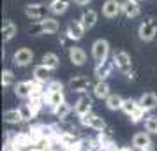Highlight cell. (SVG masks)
Returning <instances> with one entry per match:
<instances>
[{"mask_svg":"<svg viewBox=\"0 0 157 151\" xmlns=\"http://www.w3.org/2000/svg\"><path fill=\"white\" fill-rule=\"evenodd\" d=\"M48 13H50V7L44 4H27L25 5V14L34 21H41L44 18H48Z\"/></svg>","mask_w":157,"mask_h":151,"instance_id":"obj_5","label":"cell"},{"mask_svg":"<svg viewBox=\"0 0 157 151\" xmlns=\"http://www.w3.org/2000/svg\"><path fill=\"white\" fill-rule=\"evenodd\" d=\"M92 92H94V97L99 99V100H106L108 97L111 95V92H109V84H108L106 81H97V83L94 84Z\"/></svg>","mask_w":157,"mask_h":151,"instance_id":"obj_20","label":"cell"},{"mask_svg":"<svg viewBox=\"0 0 157 151\" xmlns=\"http://www.w3.org/2000/svg\"><path fill=\"white\" fill-rule=\"evenodd\" d=\"M132 148L136 151H148L154 149V142H152V137H150L148 132H136L134 137H132Z\"/></svg>","mask_w":157,"mask_h":151,"instance_id":"obj_6","label":"cell"},{"mask_svg":"<svg viewBox=\"0 0 157 151\" xmlns=\"http://www.w3.org/2000/svg\"><path fill=\"white\" fill-rule=\"evenodd\" d=\"M74 113H76L78 118L92 113V99L88 95H81L78 100H76V104H74Z\"/></svg>","mask_w":157,"mask_h":151,"instance_id":"obj_14","label":"cell"},{"mask_svg":"<svg viewBox=\"0 0 157 151\" xmlns=\"http://www.w3.org/2000/svg\"><path fill=\"white\" fill-rule=\"evenodd\" d=\"M18 109H20V113H21L23 121H32V120L36 118V113H34V109L30 107L29 102H27V104H21Z\"/></svg>","mask_w":157,"mask_h":151,"instance_id":"obj_30","label":"cell"},{"mask_svg":"<svg viewBox=\"0 0 157 151\" xmlns=\"http://www.w3.org/2000/svg\"><path fill=\"white\" fill-rule=\"evenodd\" d=\"M13 88H14V95L18 99H30L32 97V81H20Z\"/></svg>","mask_w":157,"mask_h":151,"instance_id":"obj_19","label":"cell"},{"mask_svg":"<svg viewBox=\"0 0 157 151\" xmlns=\"http://www.w3.org/2000/svg\"><path fill=\"white\" fill-rule=\"evenodd\" d=\"M120 5H122V14L125 18H136L141 13L140 0H120Z\"/></svg>","mask_w":157,"mask_h":151,"instance_id":"obj_11","label":"cell"},{"mask_svg":"<svg viewBox=\"0 0 157 151\" xmlns=\"http://www.w3.org/2000/svg\"><path fill=\"white\" fill-rule=\"evenodd\" d=\"M30 139H32V142H39V141H43V123H36V125H30L29 128Z\"/></svg>","mask_w":157,"mask_h":151,"instance_id":"obj_29","label":"cell"},{"mask_svg":"<svg viewBox=\"0 0 157 151\" xmlns=\"http://www.w3.org/2000/svg\"><path fill=\"white\" fill-rule=\"evenodd\" d=\"M71 113H72V106L65 100L64 104H60V106H58V107L51 113V114L55 116V118H58V120H65V118L71 114Z\"/></svg>","mask_w":157,"mask_h":151,"instance_id":"obj_25","label":"cell"},{"mask_svg":"<svg viewBox=\"0 0 157 151\" xmlns=\"http://www.w3.org/2000/svg\"><path fill=\"white\" fill-rule=\"evenodd\" d=\"M32 60H34V53L29 48H21L13 55V63L16 67H27V65L32 63Z\"/></svg>","mask_w":157,"mask_h":151,"instance_id":"obj_10","label":"cell"},{"mask_svg":"<svg viewBox=\"0 0 157 151\" xmlns=\"http://www.w3.org/2000/svg\"><path fill=\"white\" fill-rule=\"evenodd\" d=\"M90 86H92V81L88 76H74L69 81V90L76 92V93H85Z\"/></svg>","mask_w":157,"mask_h":151,"instance_id":"obj_9","label":"cell"},{"mask_svg":"<svg viewBox=\"0 0 157 151\" xmlns=\"http://www.w3.org/2000/svg\"><path fill=\"white\" fill-rule=\"evenodd\" d=\"M16 34H18V28H16L14 23L11 20L4 21V27H2V39H4V42H9L11 39H14Z\"/></svg>","mask_w":157,"mask_h":151,"instance_id":"obj_21","label":"cell"},{"mask_svg":"<svg viewBox=\"0 0 157 151\" xmlns=\"http://www.w3.org/2000/svg\"><path fill=\"white\" fill-rule=\"evenodd\" d=\"M147 116H148V111H145L143 107H140L134 114L129 118V120H131V123H141V121H145V118H147Z\"/></svg>","mask_w":157,"mask_h":151,"instance_id":"obj_33","label":"cell"},{"mask_svg":"<svg viewBox=\"0 0 157 151\" xmlns=\"http://www.w3.org/2000/svg\"><path fill=\"white\" fill-rule=\"evenodd\" d=\"M140 107H141V106H140V100H134V99H125V100H124V106H122V111H124V114H125V116L131 118V116L134 114Z\"/></svg>","mask_w":157,"mask_h":151,"instance_id":"obj_24","label":"cell"},{"mask_svg":"<svg viewBox=\"0 0 157 151\" xmlns=\"http://www.w3.org/2000/svg\"><path fill=\"white\" fill-rule=\"evenodd\" d=\"M113 62H115V67L122 74H127L129 70H132V60H131V56H129L125 51H115Z\"/></svg>","mask_w":157,"mask_h":151,"instance_id":"obj_7","label":"cell"},{"mask_svg":"<svg viewBox=\"0 0 157 151\" xmlns=\"http://www.w3.org/2000/svg\"><path fill=\"white\" fill-rule=\"evenodd\" d=\"M115 69V62L113 58L109 60H104V62H101V63L95 65V69H94V76L97 77V81H106L109 76H111V72Z\"/></svg>","mask_w":157,"mask_h":151,"instance_id":"obj_8","label":"cell"},{"mask_svg":"<svg viewBox=\"0 0 157 151\" xmlns=\"http://www.w3.org/2000/svg\"><path fill=\"white\" fill-rule=\"evenodd\" d=\"M122 13V5L118 0H106L102 4V16L108 20H113Z\"/></svg>","mask_w":157,"mask_h":151,"instance_id":"obj_13","label":"cell"},{"mask_svg":"<svg viewBox=\"0 0 157 151\" xmlns=\"http://www.w3.org/2000/svg\"><path fill=\"white\" fill-rule=\"evenodd\" d=\"M138 100H140V106L148 113L157 107V93H154V92H145Z\"/></svg>","mask_w":157,"mask_h":151,"instance_id":"obj_16","label":"cell"},{"mask_svg":"<svg viewBox=\"0 0 157 151\" xmlns=\"http://www.w3.org/2000/svg\"><path fill=\"white\" fill-rule=\"evenodd\" d=\"M29 34H30V35H43V34H44L43 20H41V21H34V23H32V25L29 27Z\"/></svg>","mask_w":157,"mask_h":151,"instance_id":"obj_34","label":"cell"},{"mask_svg":"<svg viewBox=\"0 0 157 151\" xmlns=\"http://www.w3.org/2000/svg\"><path fill=\"white\" fill-rule=\"evenodd\" d=\"M34 79L39 81V83H44V84H48L50 81H53V70L51 69H48L46 65H36L34 67Z\"/></svg>","mask_w":157,"mask_h":151,"instance_id":"obj_15","label":"cell"},{"mask_svg":"<svg viewBox=\"0 0 157 151\" xmlns=\"http://www.w3.org/2000/svg\"><path fill=\"white\" fill-rule=\"evenodd\" d=\"M48 7H50V13L53 14H64L65 11L69 9V2H58V0H50V4H48Z\"/></svg>","mask_w":157,"mask_h":151,"instance_id":"obj_27","label":"cell"},{"mask_svg":"<svg viewBox=\"0 0 157 151\" xmlns=\"http://www.w3.org/2000/svg\"><path fill=\"white\" fill-rule=\"evenodd\" d=\"M4 121L9 123V125H18V123H21L23 118H21L20 109H7V111L4 113Z\"/></svg>","mask_w":157,"mask_h":151,"instance_id":"obj_23","label":"cell"},{"mask_svg":"<svg viewBox=\"0 0 157 151\" xmlns=\"http://www.w3.org/2000/svg\"><path fill=\"white\" fill-rule=\"evenodd\" d=\"M97 151H108V149H97Z\"/></svg>","mask_w":157,"mask_h":151,"instance_id":"obj_39","label":"cell"},{"mask_svg":"<svg viewBox=\"0 0 157 151\" xmlns=\"http://www.w3.org/2000/svg\"><path fill=\"white\" fill-rule=\"evenodd\" d=\"M69 60H71V63L76 65V67L85 65V62H86L85 49H81V48H78V46H72L71 49H69Z\"/></svg>","mask_w":157,"mask_h":151,"instance_id":"obj_18","label":"cell"},{"mask_svg":"<svg viewBox=\"0 0 157 151\" xmlns=\"http://www.w3.org/2000/svg\"><path fill=\"white\" fill-rule=\"evenodd\" d=\"M97 18H99L97 11H94V9H85V11L81 13V16H79V21L83 23V27H85L86 30H90V28L95 27Z\"/></svg>","mask_w":157,"mask_h":151,"instance_id":"obj_17","label":"cell"},{"mask_svg":"<svg viewBox=\"0 0 157 151\" xmlns=\"http://www.w3.org/2000/svg\"><path fill=\"white\" fill-rule=\"evenodd\" d=\"M14 74L13 70H4L2 72V86L4 88H9V86H14Z\"/></svg>","mask_w":157,"mask_h":151,"instance_id":"obj_32","label":"cell"},{"mask_svg":"<svg viewBox=\"0 0 157 151\" xmlns=\"http://www.w3.org/2000/svg\"><path fill=\"white\" fill-rule=\"evenodd\" d=\"M79 123L86 127V128H92L95 132H108V134H111V128L106 125V121L101 118L99 114H94V113H88L85 116H79Z\"/></svg>","mask_w":157,"mask_h":151,"instance_id":"obj_2","label":"cell"},{"mask_svg":"<svg viewBox=\"0 0 157 151\" xmlns=\"http://www.w3.org/2000/svg\"><path fill=\"white\" fill-rule=\"evenodd\" d=\"M72 2H74L76 5H88L92 0H72Z\"/></svg>","mask_w":157,"mask_h":151,"instance_id":"obj_36","label":"cell"},{"mask_svg":"<svg viewBox=\"0 0 157 151\" xmlns=\"http://www.w3.org/2000/svg\"><path fill=\"white\" fill-rule=\"evenodd\" d=\"M43 28H44V34H57L60 30V23L55 20V18H44L43 20Z\"/></svg>","mask_w":157,"mask_h":151,"instance_id":"obj_28","label":"cell"},{"mask_svg":"<svg viewBox=\"0 0 157 151\" xmlns=\"http://www.w3.org/2000/svg\"><path fill=\"white\" fill-rule=\"evenodd\" d=\"M58 2H69V4H71L72 0H58Z\"/></svg>","mask_w":157,"mask_h":151,"instance_id":"obj_38","label":"cell"},{"mask_svg":"<svg viewBox=\"0 0 157 151\" xmlns=\"http://www.w3.org/2000/svg\"><path fill=\"white\" fill-rule=\"evenodd\" d=\"M125 77H127L129 81H134V79H136V72H134V70H129L127 74H125Z\"/></svg>","mask_w":157,"mask_h":151,"instance_id":"obj_37","label":"cell"},{"mask_svg":"<svg viewBox=\"0 0 157 151\" xmlns=\"http://www.w3.org/2000/svg\"><path fill=\"white\" fill-rule=\"evenodd\" d=\"M124 100H125V99H122V97H120L118 93H111V95H109V97H108V99H106L104 102H106V107L109 109V111H118V109L122 111Z\"/></svg>","mask_w":157,"mask_h":151,"instance_id":"obj_22","label":"cell"},{"mask_svg":"<svg viewBox=\"0 0 157 151\" xmlns=\"http://www.w3.org/2000/svg\"><path fill=\"white\" fill-rule=\"evenodd\" d=\"M85 32H86V28L83 27V23L79 21V20H72L67 25V28H65V34L69 37H72L74 41H81L85 37Z\"/></svg>","mask_w":157,"mask_h":151,"instance_id":"obj_12","label":"cell"},{"mask_svg":"<svg viewBox=\"0 0 157 151\" xmlns=\"http://www.w3.org/2000/svg\"><path fill=\"white\" fill-rule=\"evenodd\" d=\"M108 56H109V42H108L106 39H97V41H94L92 58L95 60V63H101V62L108 60Z\"/></svg>","mask_w":157,"mask_h":151,"instance_id":"obj_4","label":"cell"},{"mask_svg":"<svg viewBox=\"0 0 157 151\" xmlns=\"http://www.w3.org/2000/svg\"><path fill=\"white\" fill-rule=\"evenodd\" d=\"M60 44L71 49L72 46H74V39H72V37H69L67 34H64V35H62V39H60Z\"/></svg>","mask_w":157,"mask_h":151,"instance_id":"obj_35","label":"cell"},{"mask_svg":"<svg viewBox=\"0 0 157 151\" xmlns=\"http://www.w3.org/2000/svg\"><path fill=\"white\" fill-rule=\"evenodd\" d=\"M143 123H145V130L148 134H157V116L155 114H148Z\"/></svg>","mask_w":157,"mask_h":151,"instance_id":"obj_31","label":"cell"},{"mask_svg":"<svg viewBox=\"0 0 157 151\" xmlns=\"http://www.w3.org/2000/svg\"><path fill=\"white\" fill-rule=\"evenodd\" d=\"M44 100H46V106L50 109L51 113L65 102V97H64V84L60 81L53 79L46 84V93H44Z\"/></svg>","mask_w":157,"mask_h":151,"instance_id":"obj_1","label":"cell"},{"mask_svg":"<svg viewBox=\"0 0 157 151\" xmlns=\"http://www.w3.org/2000/svg\"><path fill=\"white\" fill-rule=\"evenodd\" d=\"M138 35L145 42L154 41L157 35V21L154 18H145L141 21V25H140V28H138Z\"/></svg>","mask_w":157,"mask_h":151,"instance_id":"obj_3","label":"cell"},{"mask_svg":"<svg viewBox=\"0 0 157 151\" xmlns=\"http://www.w3.org/2000/svg\"><path fill=\"white\" fill-rule=\"evenodd\" d=\"M43 65H46L48 69H51V70L55 72L60 67V58L55 55V53H46L43 56Z\"/></svg>","mask_w":157,"mask_h":151,"instance_id":"obj_26","label":"cell"}]
</instances>
